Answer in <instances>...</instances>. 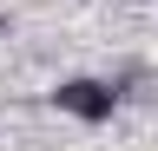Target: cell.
I'll return each instance as SVG.
<instances>
[{
	"mask_svg": "<svg viewBox=\"0 0 158 151\" xmlns=\"http://www.w3.org/2000/svg\"><path fill=\"white\" fill-rule=\"evenodd\" d=\"M53 105L66 112V118H79V125H106L118 112V85L112 79H59L53 85Z\"/></svg>",
	"mask_w": 158,
	"mask_h": 151,
	"instance_id": "1",
	"label": "cell"
},
{
	"mask_svg": "<svg viewBox=\"0 0 158 151\" xmlns=\"http://www.w3.org/2000/svg\"><path fill=\"white\" fill-rule=\"evenodd\" d=\"M7 33H13V20H7V13H0V40H7Z\"/></svg>",
	"mask_w": 158,
	"mask_h": 151,
	"instance_id": "2",
	"label": "cell"
}]
</instances>
